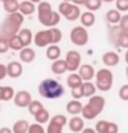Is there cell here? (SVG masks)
<instances>
[{"label": "cell", "mask_w": 128, "mask_h": 133, "mask_svg": "<svg viewBox=\"0 0 128 133\" xmlns=\"http://www.w3.org/2000/svg\"><path fill=\"white\" fill-rule=\"evenodd\" d=\"M65 109H67V112L69 113V114H72V116H77V114L82 113L83 104H82V102H80L79 99H72V101H69V102L67 103Z\"/></svg>", "instance_id": "cell-16"}, {"label": "cell", "mask_w": 128, "mask_h": 133, "mask_svg": "<svg viewBox=\"0 0 128 133\" xmlns=\"http://www.w3.org/2000/svg\"><path fill=\"white\" fill-rule=\"evenodd\" d=\"M18 35L20 37V40H22V43H23V45H24V46H29L30 43L33 42V38H34L33 33H31V30L26 29V28L19 30Z\"/></svg>", "instance_id": "cell-22"}, {"label": "cell", "mask_w": 128, "mask_h": 133, "mask_svg": "<svg viewBox=\"0 0 128 133\" xmlns=\"http://www.w3.org/2000/svg\"><path fill=\"white\" fill-rule=\"evenodd\" d=\"M82 132L83 133H94V132H96V129H92V128H90V129H89V128H88V129H84V128H83Z\"/></svg>", "instance_id": "cell-48"}, {"label": "cell", "mask_w": 128, "mask_h": 133, "mask_svg": "<svg viewBox=\"0 0 128 133\" xmlns=\"http://www.w3.org/2000/svg\"><path fill=\"white\" fill-rule=\"evenodd\" d=\"M72 97H73L74 99H80V98H83L82 85H79V87H75V88H72Z\"/></svg>", "instance_id": "cell-43"}, {"label": "cell", "mask_w": 128, "mask_h": 133, "mask_svg": "<svg viewBox=\"0 0 128 133\" xmlns=\"http://www.w3.org/2000/svg\"><path fill=\"white\" fill-rule=\"evenodd\" d=\"M120 18H122L120 11L117 10V9H111V10H108L105 13V22L108 23L109 25H117L119 23Z\"/></svg>", "instance_id": "cell-19"}, {"label": "cell", "mask_w": 128, "mask_h": 133, "mask_svg": "<svg viewBox=\"0 0 128 133\" xmlns=\"http://www.w3.org/2000/svg\"><path fill=\"white\" fill-rule=\"evenodd\" d=\"M108 124H109V122H108V121H104V119L98 121L97 124H96V132H98V133H108Z\"/></svg>", "instance_id": "cell-35"}, {"label": "cell", "mask_w": 128, "mask_h": 133, "mask_svg": "<svg viewBox=\"0 0 128 133\" xmlns=\"http://www.w3.org/2000/svg\"><path fill=\"white\" fill-rule=\"evenodd\" d=\"M26 108H28V111H29L31 116H35L42 108H44V105H43V103L40 101H31Z\"/></svg>", "instance_id": "cell-31"}, {"label": "cell", "mask_w": 128, "mask_h": 133, "mask_svg": "<svg viewBox=\"0 0 128 133\" xmlns=\"http://www.w3.org/2000/svg\"><path fill=\"white\" fill-rule=\"evenodd\" d=\"M103 3H113V1H116V0H102Z\"/></svg>", "instance_id": "cell-50"}, {"label": "cell", "mask_w": 128, "mask_h": 133, "mask_svg": "<svg viewBox=\"0 0 128 133\" xmlns=\"http://www.w3.org/2000/svg\"><path fill=\"white\" fill-rule=\"evenodd\" d=\"M102 0H85V3H84V6L87 8V10H89V11H97L100 9L102 6Z\"/></svg>", "instance_id": "cell-30"}, {"label": "cell", "mask_w": 128, "mask_h": 133, "mask_svg": "<svg viewBox=\"0 0 128 133\" xmlns=\"http://www.w3.org/2000/svg\"><path fill=\"white\" fill-rule=\"evenodd\" d=\"M73 6V3L72 1H62L59 4V6H58V13L60 15H63V16H65V15L70 11V9Z\"/></svg>", "instance_id": "cell-33"}, {"label": "cell", "mask_w": 128, "mask_h": 133, "mask_svg": "<svg viewBox=\"0 0 128 133\" xmlns=\"http://www.w3.org/2000/svg\"><path fill=\"white\" fill-rule=\"evenodd\" d=\"M38 20L42 25L46 28L57 26L60 22V14L58 11H54L52 9V5L48 1H40L38 3Z\"/></svg>", "instance_id": "cell-1"}, {"label": "cell", "mask_w": 128, "mask_h": 133, "mask_svg": "<svg viewBox=\"0 0 128 133\" xmlns=\"http://www.w3.org/2000/svg\"><path fill=\"white\" fill-rule=\"evenodd\" d=\"M79 16H80V9H79V5H77V4H73V6L70 9V11L68 13L64 18L69 20V22H74L77 19H79Z\"/></svg>", "instance_id": "cell-28"}, {"label": "cell", "mask_w": 128, "mask_h": 133, "mask_svg": "<svg viewBox=\"0 0 128 133\" xmlns=\"http://www.w3.org/2000/svg\"><path fill=\"white\" fill-rule=\"evenodd\" d=\"M8 42H9V48H10L11 50H15V52H20L23 48H24V45H23L22 40H20V37H19L18 34L9 37V38H8Z\"/></svg>", "instance_id": "cell-23"}, {"label": "cell", "mask_w": 128, "mask_h": 133, "mask_svg": "<svg viewBox=\"0 0 128 133\" xmlns=\"http://www.w3.org/2000/svg\"><path fill=\"white\" fill-rule=\"evenodd\" d=\"M50 31H52V44H58L60 40H62V37H63L62 30L55 28V26H52Z\"/></svg>", "instance_id": "cell-34"}, {"label": "cell", "mask_w": 128, "mask_h": 133, "mask_svg": "<svg viewBox=\"0 0 128 133\" xmlns=\"http://www.w3.org/2000/svg\"><path fill=\"white\" fill-rule=\"evenodd\" d=\"M78 74L80 75L83 82L92 81L96 75V70H94L93 65H90V64H80L79 69H78Z\"/></svg>", "instance_id": "cell-11"}, {"label": "cell", "mask_w": 128, "mask_h": 133, "mask_svg": "<svg viewBox=\"0 0 128 133\" xmlns=\"http://www.w3.org/2000/svg\"><path fill=\"white\" fill-rule=\"evenodd\" d=\"M23 23H24V15L20 11L8 14V16L4 19V22L0 25V35L9 38L11 35L18 34Z\"/></svg>", "instance_id": "cell-2"}, {"label": "cell", "mask_w": 128, "mask_h": 133, "mask_svg": "<svg viewBox=\"0 0 128 133\" xmlns=\"http://www.w3.org/2000/svg\"><path fill=\"white\" fill-rule=\"evenodd\" d=\"M9 42L8 38L4 35H0V54H5L9 50Z\"/></svg>", "instance_id": "cell-37"}, {"label": "cell", "mask_w": 128, "mask_h": 133, "mask_svg": "<svg viewBox=\"0 0 128 133\" xmlns=\"http://www.w3.org/2000/svg\"><path fill=\"white\" fill-rule=\"evenodd\" d=\"M38 92L45 99H57L64 94L65 89L62 85V83H59L58 81L52 79V78H46L40 82V84L38 87Z\"/></svg>", "instance_id": "cell-3"}, {"label": "cell", "mask_w": 128, "mask_h": 133, "mask_svg": "<svg viewBox=\"0 0 128 133\" xmlns=\"http://www.w3.org/2000/svg\"><path fill=\"white\" fill-rule=\"evenodd\" d=\"M105 107V99L102 96H92L88 101V103L83 105L82 109V117L84 119H92L97 118L98 116L103 112Z\"/></svg>", "instance_id": "cell-4"}, {"label": "cell", "mask_w": 128, "mask_h": 133, "mask_svg": "<svg viewBox=\"0 0 128 133\" xmlns=\"http://www.w3.org/2000/svg\"><path fill=\"white\" fill-rule=\"evenodd\" d=\"M13 101H14V104L16 107H19V108H26L33 99H31V94H30L29 92H26V90H19L18 93H15Z\"/></svg>", "instance_id": "cell-10"}, {"label": "cell", "mask_w": 128, "mask_h": 133, "mask_svg": "<svg viewBox=\"0 0 128 133\" xmlns=\"http://www.w3.org/2000/svg\"><path fill=\"white\" fill-rule=\"evenodd\" d=\"M30 1H33V3H34V4H38V3H40V1H42V0H30Z\"/></svg>", "instance_id": "cell-52"}, {"label": "cell", "mask_w": 128, "mask_h": 133, "mask_svg": "<svg viewBox=\"0 0 128 133\" xmlns=\"http://www.w3.org/2000/svg\"><path fill=\"white\" fill-rule=\"evenodd\" d=\"M118 96L122 101L127 102L128 101V84H123L119 88V92H118Z\"/></svg>", "instance_id": "cell-41"}, {"label": "cell", "mask_w": 128, "mask_h": 133, "mask_svg": "<svg viewBox=\"0 0 128 133\" xmlns=\"http://www.w3.org/2000/svg\"><path fill=\"white\" fill-rule=\"evenodd\" d=\"M6 75H8L6 65H4V64H1V63H0V81L5 79V77H6Z\"/></svg>", "instance_id": "cell-45"}, {"label": "cell", "mask_w": 128, "mask_h": 133, "mask_svg": "<svg viewBox=\"0 0 128 133\" xmlns=\"http://www.w3.org/2000/svg\"><path fill=\"white\" fill-rule=\"evenodd\" d=\"M33 42L39 48H44V46H48L49 44H52V31H50V28L44 30H39L33 38Z\"/></svg>", "instance_id": "cell-9"}, {"label": "cell", "mask_w": 128, "mask_h": 133, "mask_svg": "<svg viewBox=\"0 0 128 133\" xmlns=\"http://www.w3.org/2000/svg\"><path fill=\"white\" fill-rule=\"evenodd\" d=\"M79 19H80V24H82L83 26L90 28V26H93L94 23H96V15H94V11L87 10V11H84V13L80 14Z\"/></svg>", "instance_id": "cell-17"}, {"label": "cell", "mask_w": 128, "mask_h": 133, "mask_svg": "<svg viewBox=\"0 0 128 133\" xmlns=\"http://www.w3.org/2000/svg\"><path fill=\"white\" fill-rule=\"evenodd\" d=\"M65 63H67L68 72H75L79 69L80 62H82V55L77 50H69L65 55Z\"/></svg>", "instance_id": "cell-8"}, {"label": "cell", "mask_w": 128, "mask_h": 133, "mask_svg": "<svg viewBox=\"0 0 128 133\" xmlns=\"http://www.w3.org/2000/svg\"><path fill=\"white\" fill-rule=\"evenodd\" d=\"M83 84V79L80 78L79 74L72 72V74L67 78V85L69 88H75V87H79Z\"/></svg>", "instance_id": "cell-26"}, {"label": "cell", "mask_w": 128, "mask_h": 133, "mask_svg": "<svg viewBox=\"0 0 128 133\" xmlns=\"http://www.w3.org/2000/svg\"><path fill=\"white\" fill-rule=\"evenodd\" d=\"M18 1H22V0H18Z\"/></svg>", "instance_id": "cell-56"}, {"label": "cell", "mask_w": 128, "mask_h": 133, "mask_svg": "<svg viewBox=\"0 0 128 133\" xmlns=\"http://www.w3.org/2000/svg\"><path fill=\"white\" fill-rule=\"evenodd\" d=\"M15 96V90L13 87H3V96H1V101L4 102H9L10 99H13Z\"/></svg>", "instance_id": "cell-32"}, {"label": "cell", "mask_w": 128, "mask_h": 133, "mask_svg": "<svg viewBox=\"0 0 128 133\" xmlns=\"http://www.w3.org/2000/svg\"><path fill=\"white\" fill-rule=\"evenodd\" d=\"M73 4H77V5H84L85 0H72Z\"/></svg>", "instance_id": "cell-46"}, {"label": "cell", "mask_w": 128, "mask_h": 133, "mask_svg": "<svg viewBox=\"0 0 128 133\" xmlns=\"http://www.w3.org/2000/svg\"><path fill=\"white\" fill-rule=\"evenodd\" d=\"M96 87L98 90L100 92H108L111 90L113 85V73L107 69V68H102L98 72H96Z\"/></svg>", "instance_id": "cell-5"}, {"label": "cell", "mask_w": 128, "mask_h": 133, "mask_svg": "<svg viewBox=\"0 0 128 133\" xmlns=\"http://www.w3.org/2000/svg\"><path fill=\"white\" fill-rule=\"evenodd\" d=\"M44 128H43V124L40 123H33L29 126V129H28V133H44Z\"/></svg>", "instance_id": "cell-40"}, {"label": "cell", "mask_w": 128, "mask_h": 133, "mask_svg": "<svg viewBox=\"0 0 128 133\" xmlns=\"http://www.w3.org/2000/svg\"><path fill=\"white\" fill-rule=\"evenodd\" d=\"M0 1H1V3H4V1H5V0H0Z\"/></svg>", "instance_id": "cell-54"}, {"label": "cell", "mask_w": 128, "mask_h": 133, "mask_svg": "<svg viewBox=\"0 0 128 133\" xmlns=\"http://www.w3.org/2000/svg\"><path fill=\"white\" fill-rule=\"evenodd\" d=\"M52 72L57 75H62L64 74L65 72H68V68H67V63L64 59H55L53 60V64H52Z\"/></svg>", "instance_id": "cell-20"}, {"label": "cell", "mask_w": 128, "mask_h": 133, "mask_svg": "<svg viewBox=\"0 0 128 133\" xmlns=\"http://www.w3.org/2000/svg\"><path fill=\"white\" fill-rule=\"evenodd\" d=\"M46 132L48 133H62L63 132V127L59 126V124H57V123L49 122L48 128H46Z\"/></svg>", "instance_id": "cell-38"}, {"label": "cell", "mask_w": 128, "mask_h": 133, "mask_svg": "<svg viewBox=\"0 0 128 133\" xmlns=\"http://www.w3.org/2000/svg\"><path fill=\"white\" fill-rule=\"evenodd\" d=\"M109 42L117 48H126L128 49V33L120 30L118 25H113L108 31Z\"/></svg>", "instance_id": "cell-6"}, {"label": "cell", "mask_w": 128, "mask_h": 133, "mask_svg": "<svg viewBox=\"0 0 128 133\" xmlns=\"http://www.w3.org/2000/svg\"><path fill=\"white\" fill-rule=\"evenodd\" d=\"M35 50L31 49V48H28V46H24L22 50H20V60L23 63H33L34 59H35Z\"/></svg>", "instance_id": "cell-18"}, {"label": "cell", "mask_w": 128, "mask_h": 133, "mask_svg": "<svg viewBox=\"0 0 128 133\" xmlns=\"http://www.w3.org/2000/svg\"><path fill=\"white\" fill-rule=\"evenodd\" d=\"M126 77H127V81H128V65H127V68H126Z\"/></svg>", "instance_id": "cell-53"}, {"label": "cell", "mask_w": 128, "mask_h": 133, "mask_svg": "<svg viewBox=\"0 0 128 133\" xmlns=\"http://www.w3.org/2000/svg\"><path fill=\"white\" fill-rule=\"evenodd\" d=\"M118 26L120 28V30L127 31L128 33V14H124L122 18H120L119 23H118Z\"/></svg>", "instance_id": "cell-42"}, {"label": "cell", "mask_w": 128, "mask_h": 133, "mask_svg": "<svg viewBox=\"0 0 128 133\" xmlns=\"http://www.w3.org/2000/svg\"><path fill=\"white\" fill-rule=\"evenodd\" d=\"M89 40V33L85 26H74L70 30V42L77 46H84Z\"/></svg>", "instance_id": "cell-7"}, {"label": "cell", "mask_w": 128, "mask_h": 133, "mask_svg": "<svg viewBox=\"0 0 128 133\" xmlns=\"http://www.w3.org/2000/svg\"><path fill=\"white\" fill-rule=\"evenodd\" d=\"M37 10V6L33 1L30 0H22L19 3V11L22 13L24 16H28V15H33Z\"/></svg>", "instance_id": "cell-14"}, {"label": "cell", "mask_w": 128, "mask_h": 133, "mask_svg": "<svg viewBox=\"0 0 128 133\" xmlns=\"http://www.w3.org/2000/svg\"><path fill=\"white\" fill-rule=\"evenodd\" d=\"M64 1H72V0H64Z\"/></svg>", "instance_id": "cell-55"}, {"label": "cell", "mask_w": 128, "mask_h": 133, "mask_svg": "<svg viewBox=\"0 0 128 133\" xmlns=\"http://www.w3.org/2000/svg\"><path fill=\"white\" fill-rule=\"evenodd\" d=\"M34 118H35V122L40 123V124H44V123H46V122L49 121L50 117H49V112L46 111L45 108H42V109L34 116Z\"/></svg>", "instance_id": "cell-29"}, {"label": "cell", "mask_w": 128, "mask_h": 133, "mask_svg": "<svg viewBox=\"0 0 128 133\" xmlns=\"http://www.w3.org/2000/svg\"><path fill=\"white\" fill-rule=\"evenodd\" d=\"M102 62L105 66H116L119 63V55L116 52H105L102 55Z\"/></svg>", "instance_id": "cell-13"}, {"label": "cell", "mask_w": 128, "mask_h": 133, "mask_svg": "<svg viewBox=\"0 0 128 133\" xmlns=\"http://www.w3.org/2000/svg\"><path fill=\"white\" fill-rule=\"evenodd\" d=\"M1 96H3V87H0V101H1Z\"/></svg>", "instance_id": "cell-51"}, {"label": "cell", "mask_w": 128, "mask_h": 133, "mask_svg": "<svg viewBox=\"0 0 128 133\" xmlns=\"http://www.w3.org/2000/svg\"><path fill=\"white\" fill-rule=\"evenodd\" d=\"M68 126H69V131L74 133H79L83 131L84 128V118L78 117V114L74 116L73 118H70V121L68 122Z\"/></svg>", "instance_id": "cell-15"}, {"label": "cell", "mask_w": 128, "mask_h": 133, "mask_svg": "<svg viewBox=\"0 0 128 133\" xmlns=\"http://www.w3.org/2000/svg\"><path fill=\"white\" fill-rule=\"evenodd\" d=\"M82 89H83V97H87V98H90L92 96H94L96 92H97L96 84H93L90 81L83 82Z\"/></svg>", "instance_id": "cell-24"}, {"label": "cell", "mask_w": 128, "mask_h": 133, "mask_svg": "<svg viewBox=\"0 0 128 133\" xmlns=\"http://www.w3.org/2000/svg\"><path fill=\"white\" fill-rule=\"evenodd\" d=\"M60 54H62V50L60 48L57 44H49L48 48H46V52H45V55L49 60H55L60 58Z\"/></svg>", "instance_id": "cell-21"}, {"label": "cell", "mask_w": 128, "mask_h": 133, "mask_svg": "<svg viewBox=\"0 0 128 133\" xmlns=\"http://www.w3.org/2000/svg\"><path fill=\"white\" fill-rule=\"evenodd\" d=\"M119 128H118V124L114 123V122H109L108 124V133H118Z\"/></svg>", "instance_id": "cell-44"}, {"label": "cell", "mask_w": 128, "mask_h": 133, "mask_svg": "<svg viewBox=\"0 0 128 133\" xmlns=\"http://www.w3.org/2000/svg\"><path fill=\"white\" fill-rule=\"evenodd\" d=\"M3 5H4V10L8 14L19 11V1L18 0H5L3 3Z\"/></svg>", "instance_id": "cell-27"}, {"label": "cell", "mask_w": 128, "mask_h": 133, "mask_svg": "<svg viewBox=\"0 0 128 133\" xmlns=\"http://www.w3.org/2000/svg\"><path fill=\"white\" fill-rule=\"evenodd\" d=\"M11 132V129L10 128H8V127H3V128H0V133H10Z\"/></svg>", "instance_id": "cell-47"}, {"label": "cell", "mask_w": 128, "mask_h": 133, "mask_svg": "<svg viewBox=\"0 0 128 133\" xmlns=\"http://www.w3.org/2000/svg\"><path fill=\"white\" fill-rule=\"evenodd\" d=\"M28 129H29V123H28V121H25V119H19V121H16V122L14 123L11 132H14V133H28Z\"/></svg>", "instance_id": "cell-25"}, {"label": "cell", "mask_w": 128, "mask_h": 133, "mask_svg": "<svg viewBox=\"0 0 128 133\" xmlns=\"http://www.w3.org/2000/svg\"><path fill=\"white\" fill-rule=\"evenodd\" d=\"M116 8L122 13L128 11V0H116Z\"/></svg>", "instance_id": "cell-39"}, {"label": "cell", "mask_w": 128, "mask_h": 133, "mask_svg": "<svg viewBox=\"0 0 128 133\" xmlns=\"http://www.w3.org/2000/svg\"><path fill=\"white\" fill-rule=\"evenodd\" d=\"M50 122H53V123H57V124H59V126L64 127L68 123V119H67V117H65L64 114H55V116H53V117H52Z\"/></svg>", "instance_id": "cell-36"}, {"label": "cell", "mask_w": 128, "mask_h": 133, "mask_svg": "<svg viewBox=\"0 0 128 133\" xmlns=\"http://www.w3.org/2000/svg\"><path fill=\"white\" fill-rule=\"evenodd\" d=\"M6 73L8 77L10 78H19L23 74V65L19 62H10L9 64H6Z\"/></svg>", "instance_id": "cell-12"}, {"label": "cell", "mask_w": 128, "mask_h": 133, "mask_svg": "<svg viewBox=\"0 0 128 133\" xmlns=\"http://www.w3.org/2000/svg\"><path fill=\"white\" fill-rule=\"evenodd\" d=\"M124 60H126V63H127V65H128V49H127V52H126V54H124Z\"/></svg>", "instance_id": "cell-49"}]
</instances>
